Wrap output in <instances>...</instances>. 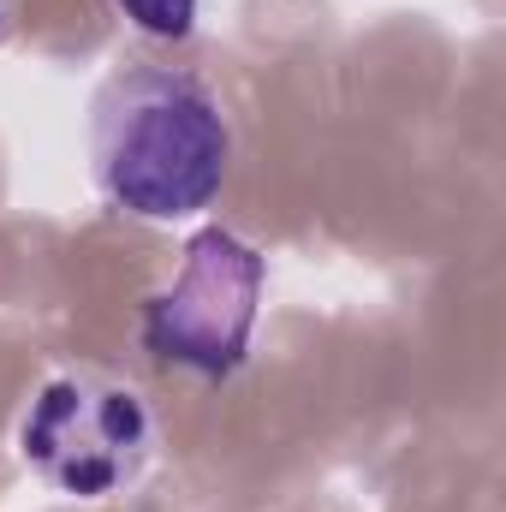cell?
<instances>
[{"instance_id":"cell-1","label":"cell","mask_w":506,"mask_h":512,"mask_svg":"<svg viewBox=\"0 0 506 512\" xmlns=\"http://www.w3.org/2000/svg\"><path fill=\"white\" fill-rule=\"evenodd\" d=\"M90 161L114 209L137 221H185L221 197L233 131L203 78L131 60L96 96Z\"/></svg>"},{"instance_id":"cell-4","label":"cell","mask_w":506,"mask_h":512,"mask_svg":"<svg viewBox=\"0 0 506 512\" xmlns=\"http://www.w3.org/2000/svg\"><path fill=\"white\" fill-rule=\"evenodd\" d=\"M131 30L155 36V42H185L197 30V0H114Z\"/></svg>"},{"instance_id":"cell-5","label":"cell","mask_w":506,"mask_h":512,"mask_svg":"<svg viewBox=\"0 0 506 512\" xmlns=\"http://www.w3.org/2000/svg\"><path fill=\"white\" fill-rule=\"evenodd\" d=\"M0 36H6V0H0Z\"/></svg>"},{"instance_id":"cell-3","label":"cell","mask_w":506,"mask_h":512,"mask_svg":"<svg viewBox=\"0 0 506 512\" xmlns=\"http://www.w3.org/2000/svg\"><path fill=\"white\" fill-rule=\"evenodd\" d=\"M262 251L227 227H203L179 274L143 304V346L161 364L191 376H233L251 352L256 304H262Z\"/></svg>"},{"instance_id":"cell-2","label":"cell","mask_w":506,"mask_h":512,"mask_svg":"<svg viewBox=\"0 0 506 512\" xmlns=\"http://www.w3.org/2000/svg\"><path fill=\"white\" fill-rule=\"evenodd\" d=\"M18 453L48 489L72 501H114L155 453V417L126 382L54 376L18 423Z\"/></svg>"}]
</instances>
